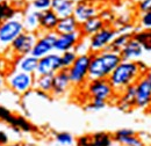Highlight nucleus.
Instances as JSON below:
<instances>
[{"label": "nucleus", "mask_w": 151, "mask_h": 146, "mask_svg": "<svg viewBox=\"0 0 151 146\" xmlns=\"http://www.w3.org/2000/svg\"><path fill=\"white\" fill-rule=\"evenodd\" d=\"M122 62L120 54L104 50L91 54V64L88 69V80L108 79L115 67Z\"/></svg>", "instance_id": "f257e3e1"}, {"label": "nucleus", "mask_w": 151, "mask_h": 146, "mask_svg": "<svg viewBox=\"0 0 151 146\" xmlns=\"http://www.w3.org/2000/svg\"><path fill=\"white\" fill-rule=\"evenodd\" d=\"M144 74H142L137 62L132 60H122L114 70L108 78L115 93L120 94L127 87L135 85L137 80Z\"/></svg>", "instance_id": "f03ea898"}, {"label": "nucleus", "mask_w": 151, "mask_h": 146, "mask_svg": "<svg viewBox=\"0 0 151 146\" xmlns=\"http://www.w3.org/2000/svg\"><path fill=\"white\" fill-rule=\"evenodd\" d=\"M51 1L52 0H34L33 2H30V7L32 9L41 13V12L51 9Z\"/></svg>", "instance_id": "7c9ffc66"}, {"label": "nucleus", "mask_w": 151, "mask_h": 146, "mask_svg": "<svg viewBox=\"0 0 151 146\" xmlns=\"http://www.w3.org/2000/svg\"><path fill=\"white\" fill-rule=\"evenodd\" d=\"M22 23L24 27V31L38 34L40 33V12L29 8L22 15Z\"/></svg>", "instance_id": "a211bd4d"}, {"label": "nucleus", "mask_w": 151, "mask_h": 146, "mask_svg": "<svg viewBox=\"0 0 151 146\" xmlns=\"http://www.w3.org/2000/svg\"><path fill=\"white\" fill-rule=\"evenodd\" d=\"M135 85H132L127 87L123 92L119 94V108L122 111H128V110L135 108Z\"/></svg>", "instance_id": "6ab92c4d"}, {"label": "nucleus", "mask_w": 151, "mask_h": 146, "mask_svg": "<svg viewBox=\"0 0 151 146\" xmlns=\"http://www.w3.org/2000/svg\"><path fill=\"white\" fill-rule=\"evenodd\" d=\"M52 86H54V75H35L34 87L36 88V91L51 94Z\"/></svg>", "instance_id": "5701e85b"}, {"label": "nucleus", "mask_w": 151, "mask_h": 146, "mask_svg": "<svg viewBox=\"0 0 151 146\" xmlns=\"http://www.w3.org/2000/svg\"><path fill=\"white\" fill-rule=\"evenodd\" d=\"M113 137L107 132H95L92 135L91 146H111Z\"/></svg>", "instance_id": "a878e982"}, {"label": "nucleus", "mask_w": 151, "mask_h": 146, "mask_svg": "<svg viewBox=\"0 0 151 146\" xmlns=\"http://www.w3.org/2000/svg\"><path fill=\"white\" fill-rule=\"evenodd\" d=\"M7 124H9L11 127H13L17 130H21V131H24V132H30L33 130L32 123L28 120H26L24 117H22V116L12 115V117L8 120Z\"/></svg>", "instance_id": "b1692460"}, {"label": "nucleus", "mask_w": 151, "mask_h": 146, "mask_svg": "<svg viewBox=\"0 0 151 146\" xmlns=\"http://www.w3.org/2000/svg\"><path fill=\"white\" fill-rule=\"evenodd\" d=\"M92 143V136H81L80 138H78L77 144L78 146H91Z\"/></svg>", "instance_id": "e433bc0d"}, {"label": "nucleus", "mask_w": 151, "mask_h": 146, "mask_svg": "<svg viewBox=\"0 0 151 146\" xmlns=\"http://www.w3.org/2000/svg\"><path fill=\"white\" fill-rule=\"evenodd\" d=\"M113 139L126 146H143V142L136 135L128 136V137H119V138H113Z\"/></svg>", "instance_id": "c756f323"}, {"label": "nucleus", "mask_w": 151, "mask_h": 146, "mask_svg": "<svg viewBox=\"0 0 151 146\" xmlns=\"http://www.w3.org/2000/svg\"><path fill=\"white\" fill-rule=\"evenodd\" d=\"M137 11L139 14L151 12V0H139L137 1Z\"/></svg>", "instance_id": "72a5a7b5"}, {"label": "nucleus", "mask_w": 151, "mask_h": 146, "mask_svg": "<svg viewBox=\"0 0 151 146\" xmlns=\"http://www.w3.org/2000/svg\"><path fill=\"white\" fill-rule=\"evenodd\" d=\"M143 51H144V48L143 45L136 41L134 37H132L128 43L124 45V48L120 51V56L122 58V60H132V62H136V59L141 58L143 55Z\"/></svg>", "instance_id": "2eb2a0df"}, {"label": "nucleus", "mask_w": 151, "mask_h": 146, "mask_svg": "<svg viewBox=\"0 0 151 146\" xmlns=\"http://www.w3.org/2000/svg\"><path fill=\"white\" fill-rule=\"evenodd\" d=\"M38 65V58L34 57L33 55H26L19 57V59L17 60V70H19L21 72L29 73V74H34L36 73Z\"/></svg>", "instance_id": "aec40b11"}, {"label": "nucleus", "mask_w": 151, "mask_h": 146, "mask_svg": "<svg viewBox=\"0 0 151 146\" xmlns=\"http://www.w3.org/2000/svg\"><path fill=\"white\" fill-rule=\"evenodd\" d=\"M83 39V35L80 31L69 33V34H57V39L55 43V52L63 54L65 51L75 50L78 43Z\"/></svg>", "instance_id": "f8f14e48"}, {"label": "nucleus", "mask_w": 151, "mask_h": 146, "mask_svg": "<svg viewBox=\"0 0 151 146\" xmlns=\"http://www.w3.org/2000/svg\"><path fill=\"white\" fill-rule=\"evenodd\" d=\"M2 1H6V0H0V2H2Z\"/></svg>", "instance_id": "c03bdc74"}, {"label": "nucleus", "mask_w": 151, "mask_h": 146, "mask_svg": "<svg viewBox=\"0 0 151 146\" xmlns=\"http://www.w3.org/2000/svg\"><path fill=\"white\" fill-rule=\"evenodd\" d=\"M80 23L77 21V19L73 15L66 16V18H60L57 24L56 31L57 34H69V33H75L79 31Z\"/></svg>", "instance_id": "4be33fe9"}, {"label": "nucleus", "mask_w": 151, "mask_h": 146, "mask_svg": "<svg viewBox=\"0 0 151 146\" xmlns=\"http://www.w3.org/2000/svg\"><path fill=\"white\" fill-rule=\"evenodd\" d=\"M75 2L70 0H52L51 1V9L58 15V18H66L73 15L75 11Z\"/></svg>", "instance_id": "412c9836"}, {"label": "nucleus", "mask_w": 151, "mask_h": 146, "mask_svg": "<svg viewBox=\"0 0 151 146\" xmlns=\"http://www.w3.org/2000/svg\"><path fill=\"white\" fill-rule=\"evenodd\" d=\"M98 15V7L92 0H80L76 2L73 16L79 23H83Z\"/></svg>", "instance_id": "ddd939ff"}, {"label": "nucleus", "mask_w": 151, "mask_h": 146, "mask_svg": "<svg viewBox=\"0 0 151 146\" xmlns=\"http://www.w3.org/2000/svg\"><path fill=\"white\" fill-rule=\"evenodd\" d=\"M132 37V34H117L114 37L112 43L109 44V47L106 50L113 51V52H117L120 54V51L124 48V45L128 43V41Z\"/></svg>", "instance_id": "393cba45"}, {"label": "nucleus", "mask_w": 151, "mask_h": 146, "mask_svg": "<svg viewBox=\"0 0 151 146\" xmlns=\"http://www.w3.org/2000/svg\"><path fill=\"white\" fill-rule=\"evenodd\" d=\"M33 1H34V0H24V2H29V4L33 2Z\"/></svg>", "instance_id": "79ce46f5"}, {"label": "nucleus", "mask_w": 151, "mask_h": 146, "mask_svg": "<svg viewBox=\"0 0 151 146\" xmlns=\"http://www.w3.org/2000/svg\"><path fill=\"white\" fill-rule=\"evenodd\" d=\"M5 84H6V80H5V79H4V78L0 75V89H1V88L5 86Z\"/></svg>", "instance_id": "ea45409f"}, {"label": "nucleus", "mask_w": 151, "mask_h": 146, "mask_svg": "<svg viewBox=\"0 0 151 146\" xmlns=\"http://www.w3.org/2000/svg\"><path fill=\"white\" fill-rule=\"evenodd\" d=\"M134 135H136V132H135L132 129L123 128V129L117 130V131L114 133L113 138H119V137H128V136H134Z\"/></svg>", "instance_id": "f704fd0d"}, {"label": "nucleus", "mask_w": 151, "mask_h": 146, "mask_svg": "<svg viewBox=\"0 0 151 146\" xmlns=\"http://www.w3.org/2000/svg\"><path fill=\"white\" fill-rule=\"evenodd\" d=\"M135 107L139 109H149L151 107V82L142 75L135 84Z\"/></svg>", "instance_id": "9d476101"}, {"label": "nucleus", "mask_w": 151, "mask_h": 146, "mask_svg": "<svg viewBox=\"0 0 151 146\" xmlns=\"http://www.w3.org/2000/svg\"><path fill=\"white\" fill-rule=\"evenodd\" d=\"M106 26L105 21L100 18L99 15H96L94 18L90 19L83 23H80V28L79 31L83 35V37H91L98 31H100L104 27Z\"/></svg>", "instance_id": "f3484780"}, {"label": "nucleus", "mask_w": 151, "mask_h": 146, "mask_svg": "<svg viewBox=\"0 0 151 146\" xmlns=\"http://www.w3.org/2000/svg\"><path fill=\"white\" fill-rule=\"evenodd\" d=\"M5 146H22V145L19 144V143H9V144H7V145Z\"/></svg>", "instance_id": "a19ab883"}, {"label": "nucleus", "mask_w": 151, "mask_h": 146, "mask_svg": "<svg viewBox=\"0 0 151 146\" xmlns=\"http://www.w3.org/2000/svg\"><path fill=\"white\" fill-rule=\"evenodd\" d=\"M116 35H117L116 29L112 26L106 24L100 31H98L93 36L88 37L90 54H96L106 50Z\"/></svg>", "instance_id": "423d86ee"}, {"label": "nucleus", "mask_w": 151, "mask_h": 146, "mask_svg": "<svg viewBox=\"0 0 151 146\" xmlns=\"http://www.w3.org/2000/svg\"><path fill=\"white\" fill-rule=\"evenodd\" d=\"M9 144V136L6 131L0 130V146H5Z\"/></svg>", "instance_id": "4c0bfd02"}, {"label": "nucleus", "mask_w": 151, "mask_h": 146, "mask_svg": "<svg viewBox=\"0 0 151 146\" xmlns=\"http://www.w3.org/2000/svg\"><path fill=\"white\" fill-rule=\"evenodd\" d=\"M106 106H107V101H104V100H100V99H91V101L86 106V110L99 111V110L104 109Z\"/></svg>", "instance_id": "2f4dec72"}, {"label": "nucleus", "mask_w": 151, "mask_h": 146, "mask_svg": "<svg viewBox=\"0 0 151 146\" xmlns=\"http://www.w3.org/2000/svg\"><path fill=\"white\" fill-rule=\"evenodd\" d=\"M138 22H139V27H141L142 30L151 31V12L139 14Z\"/></svg>", "instance_id": "473e14b6"}, {"label": "nucleus", "mask_w": 151, "mask_h": 146, "mask_svg": "<svg viewBox=\"0 0 151 146\" xmlns=\"http://www.w3.org/2000/svg\"><path fill=\"white\" fill-rule=\"evenodd\" d=\"M15 15H17V11L14 7H12L7 1L0 2V22L14 18Z\"/></svg>", "instance_id": "cd10ccee"}, {"label": "nucleus", "mask_w": 151, "mask_h": 146, "mask_svg": "<svg viewBox=\"0 0 151 146\" xmlns=\"http://www.w3.org/2000/svg\"><path fill=\"white\" fill-rule=\"evenodd\" d=\"M87 94L91 99H100L104 101L112 100L116 93L108 79H94L87 82Z\"/></svg>", "instance_id": "0eeeda50"}, {"label": "nucleus", "mask_w": 151, "mask_h": 146, "mask_svg": "<svg viewBox=\"0 0 151 146\" xmlns=\"http://www.w3.org/2000/svg\"><path fill=\"white\" fill-rule=\"evenodd\" d=\"M71 86L72 84H71L68 70L62 69L54 75V86H52L51 94L54 96H62L70 89Z\"/></svg>", "instance_id": "4468645a"}, {"label": "nucleus", "mask_w": 151, "mask_h": 146, "mask_svg": "<svg viewBox=\"0 0 151 146\" xmlns=\"http://www.w3.org/2000/svg\"><path fill=\"white\" fill-rule=\"evenodd\" d=\"M36 39H37V34L36 33L23 31L21 35H19L13 41L9 49L14 55L18 56V57L30 55L32 50H33V48L36 43Z\"/></svg>", "instance_id": "1a4fd4ad"}, {"label": "nucleus", "mask_w": 151, "mask_h": 146, "mask_svg": "<svg viewBox=\"0 0 151 146\" xmlns=\"http://www.w3.org/2000/svg\"><path fill=\"white\" fill-rule=\"evenodd\" d=\"M24 31L22 18L14 16L0 22V49L5 50L11 47L13 41Z\"/></svg>", "instance_id": "7ed1b4c3"}, {"label": "nucleus", "mask_w": 151, "mask_h": 146, "mask_svg": "<svg viewBox=\"0 0 151 146\" xmlns=\"http://www.w3.org/2000/svg\"><path fill=\"white\" fill-rule=\"evenodd\" d=\"M144 77H145V78H147V79H148V80L151 82V67L148 70V71H147V73L144 74Z\"/></svg>", "instance_id": "58836bf2"}, {"label": "nucleus", "mask_w": 151, "mask_h": 146, "mask_svg": "<svg viewBox=\"0 0 151 146\" xmlns=\"http://www.w3.org/2000/svg\"><path fill=\"white\" fill-rule=\"evenodd\" d=\"M59 18L52 9H48L40 13V31L51 33L55 31L58 24Z\"/></svg>", "instance_id": "dca6fc26"}, {"label": "nucleus", "mask_w": 151, "mask_h": 146, "mask_svg": "<svg viewBox=\"0 0 151 146\" xmlns=\"http://www.w3.org/2000/svg\"><path fill=\"white\" fill-rule=\"evenodd\" d=\"M59 70H62L60 55L54 51L38 59L35 75H55Z\"/></svg>", "instance_id": "9b49d317"}, {"label": "nucleus", "mask_w": 151, "mask_h": 146, "mask_svg": "<svg viewBox=\"0 0 151 146\" xmlns=\"http://www.w3.org/2000/svg\"><path fill=\"white\" fill-rule=\"evenodd\" d=\"M70 1H72V2H75L76 4V2H78V1H80V0H70Z\"/></svg>", "instance_id": "37998d69"}, {"label": "nucleus", "mask_w": 151, "mask_h": 146, "mask_svg": "<svg viewBox=\"0 0 151 146\" xmlns=\"http://www.w3.org/2000/svg\"><path fill=\"white\" fill-rule=\"evenodd\" d=\"M57 39V33L51 31V33H38L36 43L32 50V54L36 58H42L44 56L49 55L55 51V43Z\"/></svg>", "instance_id": "6e6552de"}, {"label": "nucleus", "mask_w": 151, "mask_h": 146, "mask_svg": "<svg viewBox=\"0 0 151 146\" xmlns=\"http://www.w3.org/2000/svg\"><path fill=\"white\" fill-rule=\"evenodd\" d=\"M77 57H78V54L76 52L75 50H70V51H65V52L60 54V65H62V69L69 70L73 65Z\"/></svg>", "instance_id": "bb28decb"}, {"label": "nucleus", "mask_w": 151, "mask_h": 146, "mask_svg": "<svg viewBox=\"0 0 151 146\" xmlns=\"http://www.w3.org/2000/svg\"><path fill=\"white\" fill-rule=\"evenodd\" d=\"M137 1H139V0H137Z\"/></svg>", "instance_id": "a18cd8bd"}, {"label": "nucleus", "mask_w": 151, "mask_h": 146, "mask_svg": "<svg viewBox=\"0 0 151 146\" xmlns=\"http://www.w3.org/2000/svg\"><path fill=\"white\" fill-rule=\"evenodd\" d=\"M12 112H11V110L7 109L6 107H4V106H0V120L1 121H4V122H8V120L12 117Z\"/></svg>", "instance_id": "c9c22d12"}, {"label": "nucleus", "mask_w": 151, "mask_h": 146, "mask_svg": "<svg viewBox=\"0 0 151 146\" xmlns=\"http://www.w3.org/2000/svg\"><path fill=\"white\" fill-rule=\"evenodd\" d=\"M55 140L60 146H71L75 143V137L69 132H58L55 136Z\"/></svg>", "instance_id": "c85d7f7f"}, {"label": "nucleus", "mask_w": 151, "mask_h": 146, "mask_svg": "<svg viewBox=\"0 0 151 146\" xmlns=\"http://www.w3.org/2000/svg\"><path fill=\"white\" fill-rule=\"evenodd\" d=\"M7 86L17 94H26L34 87L35 75L15 70L6 78Z\"/></svg>", "instance_id": "39448f33"}, {"label": "nucleus", "mask_w": 151, "mask_h": 146, "mask_svg": "<svg viewBox=\"0 0 151 146\" xmlns=\"http://www.w3.org/2000/svg\"><path fill=\"white\" fill-rule=\"evenodd\" d=\"M91 64V54L78 55L73 65L68 70L72 86H83L88 80V69Z\"/></svg>", "instance_id": "20e7f679"}]
</instances>
